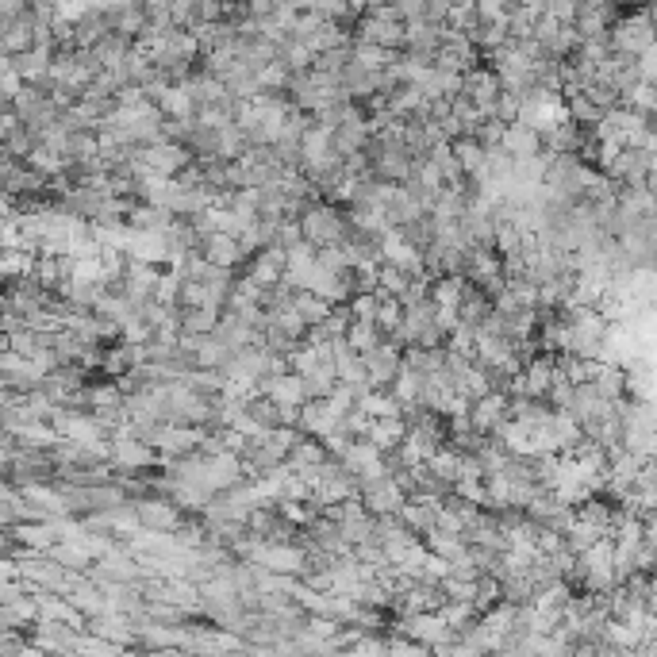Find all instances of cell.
<instances>
[{"instance_id":"cell-2","label":"cell","mask_w":657,"mask_h":657,"mask_svg":"<svg viewBox=\"0 0 657 657\" xmlns=\"http://www.w3.org/2000/svg\"><path fill=\"white\" fill-rule=\"evenodd\" d=\"M204 254H208V262H216L223 269H235L239 266V258L246 254V246L239 235H227V231H212L208 239H204Z\"/></svg>"},{"instance_id":"cell-1","label":"cell","mask_w":657,"mask_h":657,"mask_svg":"<svg viewBox=\"0 0 657 657\" xmlns=\"http://www.w3.org/2000/svg\"><path fill=\"white\" fill-rule=\"evenodd\" d=\"M300 223H304V235H308V243H316V246H335V243H342V219L335 216L331 208H323V204L308 208Z\"/></svg>"},{"instance_id":"cell-3","label":"cell","mask_w":657,"mask_h":657,"mask_svg":"<svg viewBox=\"0 0 657 657\" xmlns=\"http://www.w3.org/2000/svg\"><path fill=\"white\" fill-rule=\"evenodd\" d=\"M504 150H508L515 162L535 158L538 154V131L531 127V123H515V127H508V135H504Z\"/></svg>"},{"instance_id":"cell-4","label":"cell","mask_w":657,"mask_h":657,"mask_svg":"<svg viewBox=\"0 0 657 657\" xmlns=\"http://www.w3.org/2000/svg\"><path fill=\"white\" fill-rule=\"evenodd\" d=\"M139 515H143L146 523H154V527H173V511L166 504H143Z\"/></svg>"}]
</instances>
